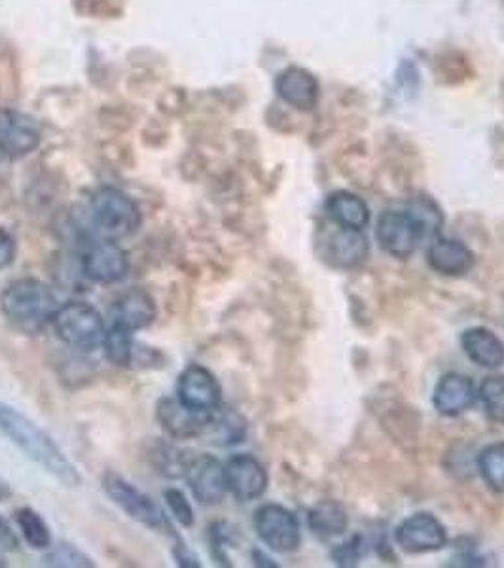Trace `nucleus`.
I'll return each mask as SVG.
<instances>
[{"label":"nucleus","instance_id":"nucleus-35","mask_svg":"<svg viewBox=\"0 0 504 568\" xmlns=\"http://www.w3.org/2000/svg\"><path fill=\"white\" fill-rule=\"evenodd\" d=\"M252 559H254L256 567H277L275 563H269V559L262 552H252Z\"/></svg>","mask_w":504,"mask_h":568},{"label":"nucleus","instance_id":"nucleus-26","mask_svg":"<svg viewBox=\"0 0 504 568\" xmlns=\"http://www.w3.org/2000/svg\"><path fill=\"white\" fill-rule=\"evenodd\" d=\"M478 470L488 488L504 493V442L493 443L480 453Z\"/></svg>","mask_w":504,"mask_h":568},{"label":"nucleus","instance_id":"nucleus-1","mask_svg":"<svg viewBox=\"0 0 504 568\" xmlns=\"http://www.w3.org/2000/svg\"><path fill=\"white\" fill-rule=\"evenodd\" d=\"M0 432L7 436L10 442L33 458L46 472L63 483L65 488H78L83 483V476L78 472L60 445L53 442L52 436L30 421L15 407L8 406L0 400Z\"/></svg>","mask_w":504,"mask_h":568},{"label":"nucleus","instance_id":"nucleus-29","mask_svg":"<svg viewBox=\"0 0 504 568\" xmlns=\"http://www.w3.org/2000/svg\"><path fill=\"white\" fill-rule=\"evenodd\" d=\"M478 396L482 400L486 414L491 421L504 422V376L483 379Z\"/></svg>","mask_w":504,"mask_h":568},{"label":"nucleus","instance_id":"nucleus-25","mask_svg":"<svg viewBox=\"0 0 504 568\" xmlns=\"http://www.w3.org/2000/svg\"><path fill=\"white\" fill-rule=\"evenodd\" d=\"M14 519L17 531H20L23 540H25L33 550L45 552V550L52 546V531H50V527L46 523L45 517L40 516L37 509L29 508V506L20 508L15 512Z\"/></svg>","mask_w":504,"mask_h":568},{"label":"nucleus","instance_id":"nucleus-7","mask_svg":"<svg viewBox=\"0 0 504 568\" xmlns=\"http://www.w3.org/2000/svg\"><path fill=\"white\" fill-rule=\"evenodd\" d=\"M376 239L381 251H386L389 256L406 260L417 251V247L427 239V236L416 216L406 209V211H386L381 214L376 228Z\"/></svg>","mask_w":504,"mask_h":568},{"label":"nucleus","instance_id":"nucleus-16","mask_svg":"<svg viewBox=\"0 0 504 568\" xmlns=\"http://www.w3.org/2000/svg\"><path fill=\"white\" fill-rule=\"evenodd\" d=\"M156 317V302L144 288L127 290L112 305V325L124 326L134 333L152 325Z\"/></svg>","mask_w":504,"mask_h":568},{"label":"nucleus","instance_id":"nucleus-37","mask_svg":"<svg viewBox=\"0 0 504 568\" xmlns=\"http://www.w3.org/2000/svg\"><path fill=\"white\" fill-rule=\"evenodd\" d=\"M4 567H8L7 559H4V557H2V555H0V568H4Z\"/></svg>","mask_w":504,"mask_h":568},{"label":"nucleus","instance_id":"nucleus-3","mask_svg":"<svg viewBox=\"0 0 504 568\" xmlns=\"http://www.w3.org/2000/svg\"><path fill=\"white\" fill-rule=\"evenodd\" d=\"M89 222L97 239L119 243L141 228L142 214L139 205L126 192L106 186L91 195Z\"/></svg>","mask_w":504,"mask_h":568},{"label":"nucleus","instance_id":"nucleus-5","mask_svg":"<svg viewBox=\"0 0 504 568\" xmlns=\"http://www.w3.org/2000/svg\"><path fill=\"white\" fill-rule=\"evenodd\" d=\"M101 485L106 496L134 521L144 525L152 531L175 537L169 517L165 516L162 506L152 501L147 493H142L141 489L135 488L126 478H122L116 472H106L101 480Z\"/></svg>","mask_w":504,"mask_h":568},{"label":"nucleus","instance_id":"nucleus-15","mask_svg":"<svg viewBox=\"0 0 504 568\" xmlns=\"http://www.w3.org/2000/svg\"><path fill=\"white\" fill-rule=\"evenodd\" d=\"M476 399H478V389L475 381L468 376L452 371L440 377L432 394V404L437 407L438 414L457 417L465 414L468 407L475 406Z\"/></svg>","mask_w":504,"mask_h":568},{"label":"nucleus","instance_id":"nucleus-30","mask_svg":"<svg viewBox=\"0 0 504 568\" xmlns=\"http://www.w3.org/2000/svg\"><path fill=\"white\" fill-rule=\"evenodd\" d=\"M164 501L167 504V508H169L171 516L175 517L177 523L182 525L186 529L193 527L196 516H193L192 504L186 498L185 493L180 489H165Z\"/></svg>","mask_w":504,"mask_h":568},{"label":"nucleus","instance_id":"nucleus-33","mask_svg":"<svg viewBox=\"0 0 504 568\" xmlns=\"http://www.w3.org/2000/svg\"><path fill=\"white\" fill-rule=\"evenodd\" d=\"M15 241L7 229L0 228V269H7L14 264Z\"/></svg>","mask_w":504,"mask_h":568},{"label":"nucleus","instance_id":"nucleus-11","mask_svg":"<svg viewBox=\"0 0 504 568\" xmlns=\"http://www.w3.org/2000/svg\"><path fill=\"white\" fill-rule=\"evenodd\" d=\"M83 272L89 281L101 285L118 282L129 272V256L116 241L97 239L84 251Z\"/></svg>","mask_w":504,"mask_h":568},{"label":"nucleus","instance_id":"nucleus-4","mask_svg":"<svg viewBox=\"0 0 504 568\" xmlns=\"http://www.w3.org/2000/svg\"><path fill=\"white\" fill-rule=\"evenodd\" d=\"M53 330L67 348L78 353H93L103 345L104 320L101 313L86 302L60 305L52 320Z\"/></svg>","mask_w":504,"mask_h":568},{"label":"nucleus","instance_id":"nucleus-34","mask_svg":"<svg viewBox=\"0 0 504 568\" xmlns=\"http://www.w3.org/2000/svg\"><path fill=\"white\" fill-rule=\"evenodd\" d=\"M173 555H175V561L178 567L182 568H200L201 563L198 559V555L193 554L190 547L186 546L185 542L180 540L177 546L173 547Z\"/></svg>","mask_w":504,"mask_h":568},{"label":"nucleus","instance_id":"nucleus-36","mask_svg":"<svg viewBox=\"0 0 504 568\" xmlns=\"http://www.w3.org/2000/svg\"><path fill=\"white\" fill-rule=\"evenodd\" d=\"M10 496H12V489H10L7 481L0 478V502H7Z\"/></svg>","mask_w":504,"mask_h":568},{"label":"nucleus","instance_id":"nucleus-31","mask_svg":"<svg viewBox=\"0 0 504 568\" xmlns=\"http://www.w3.org/2000/svg\"><path fill=\"white\" fill-rule=\"evenodd\" d=\"M363 537L356 534L353 539H349L348 542H343L341 546L336 547L335 552H332V559H335L336 565H340V567H353V565L361 561V557H363Z\"/></svg>","mask_w":504,"mask_h":568},{"label":"nucleus","instance_id":"nucleus-32","mask_svg":"<svg viewBox=\"0 0 504 568\" xmlns=\"http://www.w3.org/2000/svg\"><path fill=\"white\" fill-rule=\"evenodd\" d=\"M0 550L4 552H17L20 550V537L14 531L8 519L0 516Z\"/></svg>","mask_w":504,"mask_h":568},{"label":"nucleus","instance_id":"nucleus-17","mask_svg":"<svg viewBox=\"0 0 504 568\" xmlns=\"http://www.w3.org/2000/svg\"><path fill=\"white\" fill-rule=\"evenodd\" d=\"M427 262L437 274L461 277L467 275L475 266V254L463 241L450 237H437L430 241Z\"/></svg>","mask_w":504,"mask_h":568},{"label":"nucleus","instance_id":"nucleus-19","mask_svg":"<svg viewBox=\"0 0 504 568\" xmlns=\"http://www.w3.org/2000/svg\"><path fill=\"white\" fill-rule=\"evenodd\" d=\"M370 254V244L363 231L340 228L325 241V256L332 266L340 269H353L363 264Z\"/></svg>","mask_w":504,"mask_h":568},{"label":"nucleus","instance_id":"nucleus-20","mask_svg":"<svg viewBox=\"0 0 504 568\" xmlns=\"http://www.w3.org/2000/svg\"><path fill=\"white\" fill-rule=\"evenodd\" d=\"M461 348L480 368L497 369L504 364V343L488 328H468L461 336Z\"/></svg>","mask_w":504,"mask_h":568},{"label":"nucleus","instance_id":"nucleus-9","mask_svg":"<svg viewBox=\"0 0 504 568\" xmlns=\"http://www.w3.org/2000/svg\"><path fill=\"white\" fill-rule=\"evenodd\" d=\"M394 540L402 552L410 555L438 552L448 544V532L437 516L419 512L406 517L394 531Z\"/></svg>","mask_w":504,"mask_h":568},{"label":"nucleus","instance_id":"nucleus-28","mask_svg":"<svg viewBox=\"0 0 504 568\" xmlns=\"http://www.w3.org/2000/svg\"><path fill=\"white\" fill-rule=\"evenodd\" d=\"M410 213L416 216L417 222L421 224V228L425 229V236L427 239H437L440 229L444 226V216H442V211L438 209L434 201L429 200V198H416L408 203Z\"/></svg>","mask_w":504,"mask_h":568},{"label":"nucleus","instance_id":"nucleus-8","mask_svg":"<svg viewBox=\"0 0 504 568\" xmlns=\"http://www.w3.org/2000/svg\"><path fill=\"white\" fill-rule=\"evenodd\" d=\"M177 399L192 412L209 414L223 406V387L211 369L192 364L178 376Z\"/></svg>","mask_w":504,"mask_h":568},{"label":"nucleus","instance_id":"nucleus-2","mask_svg":"<svg viewBox=\"0 0 504 568\" xmlns=\"http://www.w3.org/2000/svg\"><path fill=\"white\" fill-rule=\"evenodd\" d=\"M60 300L46 282L23 277L10 282L0 294V311L10 325L23 332H38L52 325Z\"/></svg>","mask_w":504,"mask_h":568},{"label":"nucleus","instance_id":"nucleus-12","mask_svg":"<svg viewBox=\"0 0 504 568\" xmlns=\"http://www.w3.org/2000/svg\"><path fill=\"white\" fill-rule=\"evenodd\" d=\"M42 142V129L29 114L0 109V152L17 160L35 152Z\"/></svg>","mask_w":504,"mask_h":568},{"label":"nucleus","instance_id":"nucleus-13","mask_svg":"<svg viewBox=\"0 0 504 568\" xmlns=\"http://www.w3.org/2000/svg\"><path fill=\"white\" fill-rule=\"evenodd\" d=\"M224 474H226L228 493L236 496L239 502L256 501L266 493L267 481H269L266 468L252 455L239 453L228 458L224 465Z\"/></svg>","mask_w":504,"mask_h":568},{"label":"nucleus","instance_id":"nucleus-14","mask_svg":"<svg viewBox=\"0 0 504 568\" xmlns=\"http://www.w3.org/2000/svg\"><path fill=\"white\" fill-rule=\"evenodd\" d=\"M275 91L297 111L312 112L319 104V80L302 67H289L279 73L275 78Z\"/></svg>","mask_w":504,"mask_h":568},{"label":"nucleus","instance_id":"nucleus-10","mask_svg":"<svg viewBox=\"0 0 504 568\" xmlns=\"http://www.w3.org/2000/svg\"><path fill=\"white\" fill-rule=\"evenodd\" d=\"M185 480L192 491L193 498L203 506H216L228 495L224 465L213 455L188 458Z\"/></svg>","mask_w":504,"mask_h":568},{"label":"nucleus","instance_id":"nucleus-23","mask_svg":"<svg viewBox=\"0 0 504 568\" xmlns=\"http://www.w3.org/2000/svg\"><path fill=\"white\" fill-rule=\"evenodd\" d=\"M307 525L315 537L323 540L335 539L348 531V512L340 502L320 501L307 512Z\"/></svg>","mask_w":504,"mask_h":568},{"label":"nucleus","instance_id":"nucleus-24","mask_svg":"<svg viewBox=\"0 0 504 568\" xmlns=\"http://www.w3.org/2000/svg\"><path fill=\"white\" fill-rule=\"evenodd\" d=\"M106 361L111 362L116 368H129L137 356V343H135L134 332L124 326L112 325L104 333L103 345Z\"/></svg>","mask_w":504,"mask_h":568},{"label":"nucleus","instance_id":"nucleus-27","mask_svg":"<svg viewBox=\"0 0 504 568\" xmlns=\"http://www.w3.org/2000/svg\"><path fill=\"white\" fill-rule=\"evenodd\" d=\"M42 565L53 568H93L96 561L88 554H84L83 550L67 542H61L48 547Z\"/></svg>","mask_w":504,"mask_h":568},{"label":"nucleus","instance_id":"nucleus-22","mask_svg":"<svg viewBox=\"0 0 504 568\" xmlns=\"http://www.w3.org/2000/svg\"><path fill=\"white\" fill-rule=\"evenodd\" d=\"M328 218L340 228L363 231L370 222V209L363 198L351 192H336L327 200Z\"/></svg>","mask_w":504,"mask_h":568},{"label":"nucleus","instance_id":"nucleus-21","mask_svg":"<svg viewBox=\"0 0 504 568\" xmlns=\"http://www.w3.org/2000/svg\"><path fill=\"white\" fill-rule=\"evenodd\" d=\"M247 434V425L241 415L230 407H216L207 415L200 438L215 445H234L243 442Z\"/></svg>","mask_w":504,"mask_h":568},{"label":"nucleus","instance_id":"nucleus-18","mask_svg":"<svg viewBox=\"0 0 504 568\" xmlns=\"http://www.w3.org/2000/svg\"><path fill=\"white\" fill-rule=\"evenodd\" d=\"M209 414L192 412L178 399L160 400L156 407L158 421L171 438H177V440L200 438Z\"/></svg>","mask_w":504,"mask_h":568},{"label":"nucleus","instance_id":"nucleus-6","mask_svg":"<svg viewBox=\"0 0 504 568\" xmlns=\"http://www.w3.org/2000/svg\"><path fill=\"white\" fill-rule=\"evenodd\" d=\"M252 523L259 539L277 554H292L302 544V529L297 516L281 504H262L254 512Z\"/></svg>","mask_w":504,"mask_h":568}]
</instances>
